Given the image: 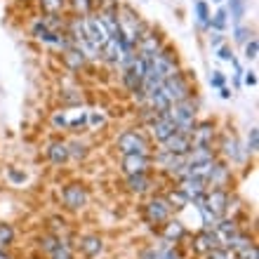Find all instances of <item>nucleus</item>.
<instances>
[{"mask_svg": "<svg viewBox=\"0 0 259 259\" xmlns=\"http://www.w3.org/2000/svg\"><path fill=\"white\" fill-rule=\"evenodd\" d=\"M146 167H149V156H139V153L123 156V170L127 172V177H132V175H146Z\"/></svg>", "mask_w": 259, "mask_h": 259, "instance_id": "10", "label": "nucleus"}, {"mask_svg": "<svg viewBox=\"0 0 259 259\" xmlns=\"http://www.w3.org/2000/svg\"><path fill=\"white\" fill-rule=\"evenodd\" d=\"M165 200H167V203H170V207L172 210H182V207H186V205H189V198L184 196V193L179 191H175V193H170V196L165 198Z\"/></svg>", "mask_w": 259, "mask_h": 259, "instance_id": "23", "label": "nucleus"}, {"mask_svg": "<svg viewBox=\"0 0 259 259\" xmlns=\"http://www.w3.org/2000/svg\"><path fill=\"white\" fill-rule=\"evenodd\" d=\"M184 175V179H182V186H179V191L184 193L189 200H196V198L203 196L205 191V182L198 177H191V175H186V172H182Z\"/></svg>", "mask_w": 259, "mask_h": 259, "instance_id": "12", "label": "nucleus"}, {"mask_svg": "<svg viewBox=\"0 0 259 259\" xmlns=\"http://www.w3.org/2000/svg\"><path fill=\"white\" fill-rule=\"evenodd\" d=\"M205 205H207V210H210L214 217L222 219L226 207H229V196H226L224 189H214V191H210L205 196Z\"/></svg>", "mask_w": 259, "mask_h": 259, "instance_id": "8", "label": "nucleus"}, {"mask_svg": "<svg viewBox=\"0 0 259 259\" xmlns=\"http://www.w3.org/2000/svg\"><path fill=\"white\" fill-rule=\"evenodd\" d=\"M240 259H257V247L247 245L245 250H240Z\"/></svg>", "mask_w": 259, "mask_h": 259, "instance_id": "34", "label": "nucleus"}, {"mask_svg": "<svg viewBox=\"0 0 259 259\" xmlns=\"http://www.w3.org/2000/svg\"><path fill=\"white\" fill-rule=\"evenodd\" d=\"M158 163L163 165L167 172L172 175H182L186 170V156H172V153H160L158 156Z\"/></svg>", "mask_w": 259, "mask_h": 259, "instance_id": "13", "label": "nucleus"}, {"mask_svg": "<svg viewBox=\"0 0 259 259\" xmlns=\"http://www.w3.org/2000/svg\"><path fill=\"white\" fill-rule=\"evenodd\" d=\"M196 14H198V21H200L203 26H207V24H210V10H207V3L198 0V3H196Z\"/></svg>", "mask_w": 259, "mask_h": 259, "instance_id": "25", "label": "nucleus"}, {"mask_svg": "<svg viewBox=\"0 0 259 259\" xmlns=\"http://www.w3.org/2000/svg\"><path fill=\"white\" fill-rule=\"evenodd\" d=\"M184 233H186L184 224H182V222H177V219H172V222H167V224H165L163 236L167 240H179L182 236H184Z\"/></svg>", "mask_w": 259, "mask_h": 259, "instance_id": "19", "label": "nucleus"}, {"mask_svg": "<svg viewBox=\"0 0 259 259\" xmlns=\"http://www.w3.org/2000/svg\"><path fill=\"white\" fill-rule=\"evenodd\" d=\"M50 160L55 165H62V163H66L68 160V144H64V142H55L52 146H50Z\"/></svg>", "mask_w": 259, "mask_h": 259, "instance_id": "17", "label": "nucleus"}, {"mask_svg": "<svg viewBox=\"0 0 259 259\" xmlns=\"http://www.w3.org/2000/svg\"><path fill=\"white\" fill-rule=\"evenodd\" d=\"M52 259H71V252H68L64 245H57L52 250Z\"/></svg>", "mask_w": 259, "mask_h": 259, "instance_id": "32", "label": "nucleus"}, {"mask_svg": "<svg viewBox=\"0 0 259 259\" xmlns=\"http://www.w3.org/2000/svg\"><path fill=\"white\" fill-rule=\"evenodd\" d=\"M247 146H250V151H257V146H259V132H257V127L250 130V137H247Z\"/></svg>", "mask_w": 259, "mask_h": 259, "instance_id": "31", "label": "nucleus"}, {"mask_svg": "<svg viewBox=\"0 0 259 259\" xmlns=\"http://www.w3.org/2000/svg\"><path fill=\"white\" fill-rule=\"evenodd\" d=\"M102 123H104L102 116H92V125H102Z\"/></svg>", "mask_w": 259, "mask_h": 259, "instance_id": "44", "label": "nucleus"}, {"mask_svg": "<svg viewBox=\"0 0 259 259\" xmlns=\"http://www.w3.org/2000/svg\"><path fill=\"white\" fill-rule=\"evenodd\" d=\"M207 160H212V149L210 146H191V151L186 153V165L207 163Z\"/></svg>", "mask_w": 259, "mask_h": 259, "instance_id": "15", "label": "nucleus"}, {"mask_svg": "<svg viewBox=\"0 0 259 259\" xmlns=\"http://www.w3.org/2000/svg\"><path fill=\"white\" fill-rule=\"evenodd\" d=\"M165 116L170 118L177 132L191 137L193 127H196V116H193V106L189 102H179V104H170V109L165 111Z\"/></svg>", "mask_w": 259, "mask_h": 259, "instance_id": "1", "label": "nucleus"}, {"mask_svg": "<svg viewBox=\"0 0 259 259\" xmlns=\"http://www.w3.org/2000/svg\"><path fill=\"white\" fill-rule=\"evenodd\" d=\"M73 3V7H75V12L78 14H90V10H92V0H71Z\"/></svg>", "mask_w": 259, "mask_h": 259, "instance_id": "28", "label": "nucleus"}, {"mask_svg": "<svg viewBox=\"0 0 259 259\" xmlns=\"http://www.w3.org/2000/svg\"><path fill=\"white\" fill-rule=\"evenodd\" d=\"M62 198L71 210H78V207H82V205L88 203V191H85L80 184H68L66 189H64Z\"/></svg>", "mask_w": 259, "mask_h": 259, "instance_id": "9", "label": "nucleus"}, {"mask_svg": "<svg viewBox=\"0 0 259 259\" xmlns=\"http://www.w3.org/2000/svg\"><path fill=\"white\" fill-rule=\"evenodd\" d=\"M245 3L247 0H231V17L236 21H240L245 17Z\"/></svg>", "mask_w": 259, "mask_h": 259, "instance_id": "26", "label": "nucleus"}, {"mask_svg": "<svg viewBox=\"0 0 259 259\" xmlns=\"http://www.w3.org/2000/svg\"><path fill=\"white\" fill-rule=\"evenodd\" d=\"M191 137L182 135V132H175L172 137H167L163 142V153H172V156H186L191 151Z\"/></svg>", "mask_w": 259, "mask_h": 259, "instance_id": "6", "label": "nucleus"}, {"mask_svg": "<svg viewBox=\"0 0 259 259\" xmlns=\"http://www.w3.org/2000/svg\"><path fill=\"white\" fill-rule=\"evenodd\" d=\"M137 45H139V57H144L146 62H149L153 55H158V52H160V42H158V38L153 33L142 35V38L137 40Z\"/></svg>", "mask_w": 259, "mask_h": 259, "instance_id": "14", "label": "nucleus"}, {"mask_svg": "<svg viewBox=\"0 0 259 259\" xmlns=\"http://www.w3.org/2000/svg\"><path fill=\"white\" fill-rule=\"evenodd\" d=\"M142 259H163V252H158V250H149V252H144Z\"/></svg>", "mask_w": 259, "mask_h": 259, "instance_id": "39", "label": "nucleus"}, {"mask_svg": "<svg viewBox=\"0 0 259 259\" xmlns=\"http://www.w3.org/2000/svg\"><path fill=\"white\" fill-rule=\"evenodd\" d=\"M210 24H212L214 28H217V31H222V28L226 26V10H219V12L214 14V19H212Z\"/></svg>", "mask_w": 259, "mask_h": 259, "instance_id": "29", "label": "nucleus"}, {"mask_svg": "<svg viewBox=\"0 0 259 259\" xmlns=\"http://www.w3.org/2000/svg\"><path fill=\"white\" fill-rule=\"evenodd\" d=\"M247 35H250V28H245V26L236 28V40L238 42H247Z\"/></svg>", "mask_w": 259, "mask_h": 259, "instance_id": "36", "label": "nucleus"}, {"mask_svg": "<svg viewBox=\"0 0 259 259\" xmlns=\"http://www.w3.org/2000/svg\"><path fill=\"white\" fill-rule=\"evenodd\" d=\"M222 97H224V99H229V97H231V92H229L226 88H222Z\"/></svg>", "mask_w": 259, "mask_h": 259, "instance_id": "45", "label": "nucleus"}, {"mask_svg": "<svg viewBox=\"0 0 259 259\" xmlns=\"http://www.w3.org/2000/svg\"><path fill=\"white\" fill-rule=\"evenodd\" d=\"M80 247H82V252L88 254V257H95V254L102 252V240L97 238V236H88V238L80 240Z\"/></svg>", "mask_w": 259, "mask_h": 259, "instance_id": "20", "label": "nucleus"}, {"mask_svg": "<svg viewBox=\"0 0 259 259\" xmlns=\"http://www.w3.org/2000/svg\"><path fill=\"white\" fill-rule=\"evenodd\" d=\"M118 31H120V38L132 45H137V40L142 38V21L130 7H123V12L118 17Z\"/></svg>", "mask_w": 259, "mask_h": 259, "instance_id": "4", "label": "nucleus"}, {"mask_svg": "<svg viewBox=\"0 0 259 259\" xmlns=\"http://www.w3.org/2000/svg\"><path fill=\"white\" fill-rule=\"evenodd\" d=\"M160 92L167 97V102L170 104H179V102H189L191 88H189V82L184 80V75L175 73V75H170V78H165V80L160 82Z\"/></svg>", "mask_w": 259, "mask_h": 259, "instance_id": "2", "label": "nucleus"}, {"mask_svg": "<svg viewBox=\"0 0 259 259\" xmlns=\"http://www.w3.org/2000/svg\"><path fill=\"white\" fill-rule=\"evenodd\" d=\"M163 259H182V254H179L177 250H170L167 254H163Z\"/></svg>", "mask_w": 259, "mask_h": 259, "instance_id": "43", "label": "nucleus"}, {"mask_svg": "<svg viewBox=\"0 0 259 259\" xmlns=\"http://www.w3.org/2000/svg\"><path fill=\"white\" fill-rule=\"evenodd\" d=\"M42 10L50 14V17H55L64 10V0H42Z\"/></svg>", "mask_w": 259, "mask_h": 259, "instance_id": "24", "label": "nucleus"}, {"mask_svg": "<svg viewBox=\"0 0 259 259\" xmlns=\"http://www.w3.org/2000/svg\"><path fill=\"white\" fill-rule=\"evenodd\" d=\"M71 153H73V156H78V158H85V153H88V151H85V144L73 142L71 146H68V156H71Z\"/></svg>", "mask_w": 259, "mask_h": 259, "instance_id": "30", "label": "nucleus"}, {"mask_svg": "<svg viewBox=\"0 0 259 259\" xmlns=\"http://www.w3.org/2000/svg\"><path fill=\"white\" fill-rule=\"evenodd\" d=\"M10 177H12L14 182H24V179H26V175H21V172H17V170H10Z\"/></svg>", "mask_w": 259, "mask_h": 259, "instance_id": "41", "label": "nucleus"}, {"mask_svg": "<svg viewBox=\"0 0 259 259\" xmlns=\"http://www.w3.org/2000/svg\"><path fill=\"white\" fill-rule=\"evenodd\" d=\"M151 132H153V137H156L158 142H165L167 137H172L177 132V127H175V123L165 113H158V118L151 123Z\"/></svg>", "mask_w": 259, "mask_h": 259, "instance_id": "11", "label": "nucleus"}, {"mask_svg": "<svg viewBox=\"0 0 259 259\" xmlns=\"http://www.w3.org/2000/svg\"><path fill=\"white\" fill-rule=\"evenodd\" d=\"M257 50H259L257 40L245 42V57H247V59H254V57H257Z\"/></svg>", "mask_w": 259, "mask_h": 259, "instance_id": "33", "label": "nucleus"}, {"mask_svg": "<svg viewBox=\"0 0 259 259\" xmlns=\"http://www.w3.org/2000/svg\"><path fill=\"white\" fill-rule=\"evenodd\" d=\"M80 26H82V35H85V40L92 45V48H104L106 40H109V33H106V28H104L102 19L99 17H92V14H85L80 17Z\"/></svg>", "mask_w": 259, "mask_h": 259, "instance_id": "3", "label": "nucleus"}, {"mask_svg": "<svg viewBox=\"0 0 259 259\" xmlns=\"http://www.w3.org/2000/svg\"><path fill=\"white\" fill-rule=\"evenodd\" d=\"M217 3H219V0H217Z\"/></svg>", "mask_w": 259, "mask_h": 259, "instance_id": "46", "label": "nucleus"}, {"mask_svg": "<svg viewBox=\"0 0 259 259\" xmlns=\"http://www.w3.org/2000/svg\"><path fill=\"white\" fill-rule=\"evenodd\" d=\"M118 149L123 151V156H127V153L146 156V153H149V144H146V139H144L139 132L127 130V132H123V135L118 137Z\"/></svg>", "mask_w": 259, "mask_h": 259, "instance_id": "5", "label": "nucleus"}, {"mask_svg": "<svg viewBox=\"0 0 259 259\" xmlns=\"http://www.w3.org/2000/svg\"><path fill=\"white\" fill-rule=\"evenodd\" d=\"M64 62H66V66H71V68H80L82 64H85V57H82L78 50L66 48L64 50Z\"/></svg>", "mask_w": 259, "mask_h": 259, "instance_id": "21", "label": "nucleus"}, {"mask_svg": "<svg viewBox=\"0 0 259 259\" xmlns=\"http://www.w3.org/2000/svg\"><path fill=\"white\" fill-rule=\"evenodd\" d=\"M219 57H222L224 62H233V55H231V52H229V50H226V48H222V50H219Z\"/></svg>", "mask_w": 259, "mask_h": 259, "instance_id": "40", "label": "nucleus"}, {"mask_svg": "<svg viewBox=\"0 0 259 259\" xmlns=\"http://www.w3.org/2000/svg\"><path fill=\"white\" fill-rule=\"evenodd\" d=\"M12 238H14L12 229H10L7 224H0V250L10 245V243H12Z\"/></svg>", "mask_w": 259, "mask_h": 259, "instance_id": "27", "label": "nucleus"}, {"mask_svg": "<svg viewBox=\"0 0 259 259\" xmlns=\"http://www.w3.org/2000/svg\"><path fill=\"white\" fill-rule=\"evenodd\" d=\"M210 82L214 85V88H222V85H224V75H222V73L217 71V73H214V75L210 78Z\"/></svg>", "mask_w": 259, "mask_h": 259, "instance_id": "38", "label": "nucleus"}, {"mask_svg": "<svg viewBox=\"0 0 259 259\" xmlns=\"http://www.w3.org/2000/svg\"><path fill=\"white\" fill-rule=\"evenodd\" d=\"M245 82L247 85H257V75H254V71H250V73L245 75Z\"/></svg>", "mask_w": 259, "mask_h": 259, "instance_id": "42", "label": "nucleus"}, {"mask_svg": "<svg viewBox=\"0 0 259 259\" xmlns=\"http://www.w3.org/2000/svg\"><path fill=\"white\" fill-rule=\"evenodd\" d=\"M170 203L165 200V198H153L149 205H146V219H149L151 224H160V222H167L170 217Z\"/></svg>", "mask_w": 259, "mask_h": 259, "instance_id": "7", "label": "nucleus"}, {"mask_svg": "<svg viewBox=\"0 0 259 259\" xmlns=\"http://www.w3.org/2000/svg\"><path fill=\"white\" fill-rule=\"evenodd\" d=\"M127 189L132 193H146L151 189V182L146 175H132V177L127 179Z\"/></svg>", "mask_w": 259, "mask_h": 259, "instance_id": "18", "label": "nucleus"}, {"mask_svg": "<svg viewBox=\"0 0 259 259\" xmlns=\"http://www.w3.org/2000/svg\"><path fill=\"white\" fill-rule=\"evenodd\" d=\"M226 177H229V172H226L224 165L214 163V165H212V172H210V177H207V182H212L214 186H222V182H224Z\"/></svg>", "mask_w": 259, "mask_h": 259, "instance_id": "22", "label": "nucleus"}, {"mask_svg": "<svg viewBox=\"0 0 259 259\" xmlns=\"http://www.w3.org/2000/svg\"><path fill=\"white\" fill-rule=\"evenodd\" d=\"M226 156H231V158H238V151H236V142H226Z\"/></svg>", "mask_w": 259, "mask_h": 259, "instance_id": "37", "label": "nucleus"}, {"mask_svg": "<svg viewBox=\"0 0 259 259\" xmlns=\"http://www.w3.org/2000/svg\"><path fill=\"white\" fill-rule=\"evenodd\" d=\"M193 247H196V252H210V250L219 247V243H217V238H214V233H212V231H203L196 238Z\"/></svg>", "mask_w": 259, "mask_h": 259, "instance_id": "16", "label": "nucleus"}, {"mask_svg": "<svg viewBox=\"0 0 259 259\" xmlns=\"http://www.w3.org/2000/svg\"><path fill=\"white\" fill-rule=\"evenodd\" d=\"M207 259H229V254H226V250H222V247H214V250L207 252Z\"/></svg>", "mask_w": 259, "mask_h": 259, "instance_id": "35", "label": "nucleus"}]
</instances>
